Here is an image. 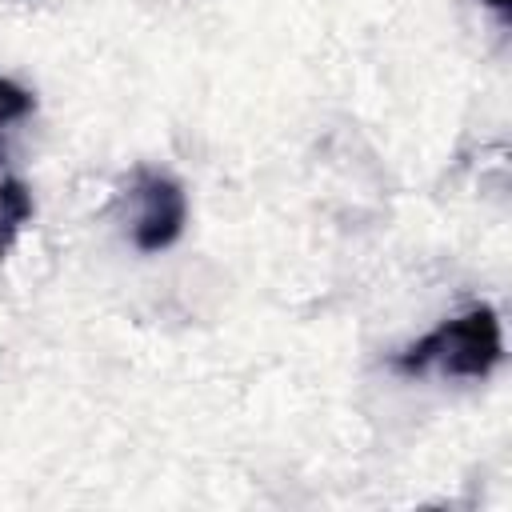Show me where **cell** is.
<instances>
[{
    "label": "cell",
    "mask_w": 512,
    "mask_h": 512,
    "mask_svg": "<svg viewBox=\"0 0 512 512\" xmlns=\"http://www.w3.org/2000/svg\"><path fill=\"white\" fill-rule=\"evenodd\" d=\"M132 204H136L132 244L140 252H164L180 240L184 220H188V196H184L180 180H172L168 172H156V168H136Z\"/></svg>",
    "instance_id": "2"
},
{
    "label": "cell",
    "mask_w": 512,
    "mask_h": 512,
    "mask_svg": "<svg viewBox=\"0 0 512 512\" xmlns=\"http://www.w3.org/2000/svg\"><path fill=\"white\" fill-rule=\"evenodd\" d=\"M484 4H488L496 16H508V0H484Z\"/></svg>",
    "instance_id": "5"
},
{
    "label": "cell",
    "mask_w": 512,
    "mask_h": 512,
    "mask_svg": "<svg viewBox=\"0 0 512 512\" xmlns=\"http://www.w3.org/2000/svg\"><path fill=\"white\" fill-rule=\"evenodd\" d=\"M504 356V332L492 304H472L468 312L440 320L428 336L408 344L392 356L400 376H456V380H484Z\"/></svg>",
    "instance_id": "1"
},
{
    "label": "cell",
    "mask_w": 512,
    "mask_h": 512,
    "mask_svg": "<svg viewBox=\"0 0 512 512\" xmlns=\"http://www.w3.org/2000/svg\"><path fill=\"white\" fill-rule=\"evenodd\" d=\"M28 216H32V192L24 188V180L16 176L0 180V260L12 248L16 232L28 224Z\"/></svg>",
    "instance_id": "3"
},
{
    "label": "cell",
    "mask_w": 512,
    "mask_h": 512,
    "mask_svg": "<svg viewBox=\"0 0 512 512\" xmlns=\"http://www.w3.org/2000/svg\"><path fill=\"white\" fill-rule=\"evenodd\" d=\"M32 108H36V96H32L28 88H20L16 80L0 76V132H4L8 124H20ZM0 156H4V144H0Z\"/></svg>",
    "instance_id": "4"
}]
</instances>
